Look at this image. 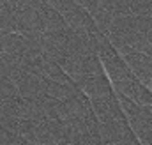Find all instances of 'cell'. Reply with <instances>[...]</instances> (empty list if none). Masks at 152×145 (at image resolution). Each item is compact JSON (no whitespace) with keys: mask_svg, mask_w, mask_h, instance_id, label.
Here are the masks:
<instances>
[{"mask_svg":"<svg viewBox=\"0 0 152 145\" xmlns=\"http://www.w3.org/2000/svg\"><path fill=\"white\" fill-rule=\"evenodd\" d=\"M90 106L92 111L96 115V119L104 124V122H112V120H127L122 106H120V101L117 97V94L112 92L110 96H104V97H99V99H92L90 101Z\"/></svg>","mask_w":152,"mask_h":145,"instance_id":"cell-1","label":"cell"},{"mask_svg":"<svg viewBox=\"0 0 152 145\" xmlns=\"http://www.w3.org/2000/svg\"><path fill=\"white\" fill-rule=\"evenodd\" d=\"M126 60V64L129 66V69L133 71V74L145 85L149 87L152 83V57L145 55L142 51H131L129 55L122 57Z\"/></svg>","mask_w":152,"mask_h":145,"instance_id":"cell-2","label":"cell"},{"mask_svg":"<svg viewBox=\"0 0 152 145\" xmlns=\"http://www.w3.org/2000/svg\"><path fill=\"white\" fill-rule=\"evenodd\" d=\"M103 62V67H104V72L108 76V80L112 81V85H117L131 76H134L133 71L129 69V66L126 64V60L117 55V57H112V59H106V60H101Z\"/></svg>","mask_w":152,"mask_h":145,"instance_id":"cell-3","label":"cell"},{"mask_svg":"<svg viewBox=\"0 0 152 145\" xmlns=\"http://www.w3.org/2000/svg\"><path fill=\"white\" fill-rule=\"evenodd\" d=\"M39 14H41V21H42L44 32H58V30L67 27L64 16L58 11H55L53 7H50V5H42Z\"/></svg>","mask_w":152,"mask_h":145,"instance_id":"cell-4","label":"cell"},{"mask_svg":"<svg viewBox=\"0 0 152 145\" xmlns=\"http://www.w3.org/2000/svg\"><path fill=\"white\" fill-rule=\"evenodd\" d=\"M112 145H124V144H112Z\"/></svg>","mask_w":152,"mask_h":145,"instance_id":"cell-5","label":"cell"}]
</instances>
